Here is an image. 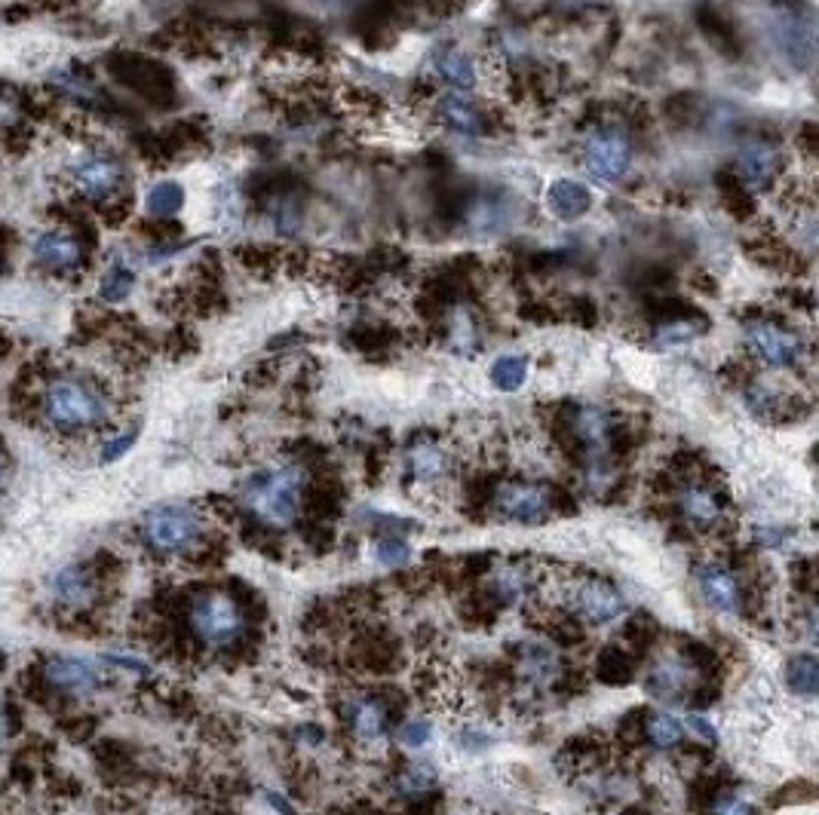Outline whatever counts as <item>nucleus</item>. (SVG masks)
<instances>
[{
	"instance_id": "nucleus-1",
	"label": "nucleus",
	"mask_w": 819,
	"mask_h": 815,
	"mask_svg": "<svg viewBox=\"0 0 819 815\" xmlns=\"http://www.w3.org/2000/svg\"><path fill=\"white\" fill-rule=\"evenodd\" d=\"M35 402L40 424L55 436H71V439L102 429L114 414L108 390H102L92 377L74 372L50 374L40 384Z\"/></svg>"
},
{
	"instance_id": "nucleus-2",
	"label": "nucleus",
	"mask_w": 819,
	"mask_h": 815,
	"mask_svg": "<svg viewBox=\"0 0 819 815\" xmlns=\"http://www.w3.org/2000/svg\"><path fill=\"white\" fill-rule=\"evenodd\" d=\"M301 493L305 469L283 463L273 469H261L243 485V506L264 525L289 527L301 512Z\"/></svg>"
},
{
	"instance_id": "nucleus-3",
	"label": "nucleus",
	"mask_w": 819,
	"mask_h": 815,
	"mask_svg": "<svg viewBox=\"0 0 819 815\" xmlns=\"http://www.w3.org/2000/svg\"><path fill=\"white\" fill-rule=\"evenodd\" d=\"M188 629L203 647H231L237 644L246 631V613L234 594L222 589H206L190 598Z\"/></svg>"
},
{
	"instance_id": "nucleus-4",
	"label": "nucleus",
	"mask_w": 819,
	"mask_h": 815,
	"mask_svg": "<svg viewBox=\"0 0 819 815\" xmlns=\"http://www.w3.org/2000/svg\"><path fill=\"white\" fill-rule=\"evenodd\" d=\"M206 522L188 503H160L141 518V537L157 555H185L203 540Z\"/></svg>"
},
{
	"instance_id": "nucleus-5",
	"label": "nucleus",
	"mask_w": 819,
	"mask_h": 815,
	"mask_svg": "<svg viewBox=\"0 0 819 815\" xmlns=\"http://www.w3.org/2000/svg\"><path fill=\"white\" fill-rule=\"evenodd\" d=\"M108 74L117 80L120 86H126L129 92L141 96L145 102L157 104V108H172L178 86H175V74H172L163 62H157L145 52L133 50H117L104 59Z\"/></svg>"
},
{
	"instance_id": "nucleus-6",
	"label": "nucleus",
	"mask_w": 819,
	"mask_h": 815,
	"mask_svg": "<svg viewBox=\"0 0 819 815\" xmlns=\"http://www.w3.org/2000/svg\"><path fill=\"white\" fill-rule=\"evenodd\" d=\"M69 172L71 185L77 187L86 200H96V203H108V200L120 197V187L126 178L123 166L108 153H80L71 163Z\"/></svg>"
},
{
	"instance_id": "nucleus-7",
	"label": "nucleus",
	"mask_w": 819,
	"mask_h": 815,
	"mask_svg": "<svg viewBox=\"0 0 819 815\" xmlns=\"http://www.w3.org/2000/svg\"><path fill=\"white\" fill-rule=\"evenodd\" d=\"M632 163L630 138L620 129H596L583 145V166L598 181H617L623 178Z\"/></svg>"
},
{
	"instance_id": "nucleus-8",
	"label": "nucleus",
	"mask_w": 819,
	"mask_h": 815,
	"mask_svg": "<svg viewBox=\"0 0 819 815\" xmlns=\"http://www.w3.org/2000/svg\"><path fill=\"white\" fill-rule=\"evenodd\" d=\"M746 343L755 356L770 368H795L804 359V340L780 323H752L746 328Z\"/></svg>"
},
{
	"instance_id": "nucleus-9",
	"label": "nucleus",
	"mask_w": 819,
	"mask_h": 815,
	"mask_svg": "<svg viewBox=\"0 0 819 815\" xmlns=\"http://www.w3.org/2000/svg\"><path fill=\"white\" fill-rule=\"evenodd\" d=\"M549 491L534 481H504L495 493V510L519 525H541L549 515Z\"/></svg>"
},
{
	"instance_id": "nucleus-10",
	"label": "nucleus",
	"mask_w": 819,
	"mask_h": 815,
	"mask_svg": "<svg viewBox=\"0 0 819 815\" xmlns=\"http://www.w3.org/2000/svg\"><path fill=\"white\" fill-rule=\"evenodd\" d=\"M571 607L581 613L586 623L593 626H608L623 616L626 601L617 586H611L608 579H581L571 592Z\"/></svg>"
},
{
	"instance_id": "nucleus-11",
	"label": "nucleus",
	"mask_w": 819,
	"mask_h": 815,
	"mask_svg": "<svg viewBox=\"0 0 819 815\" xmlns=\"http://www.w3.org/2000/svg\"><path fill=\"white\" fill-rule=\"evenodd\" d=\"M44 680L50 684L52 690H59V693L86 697V693H92V690L102 687V668L84 660V656L59 653V656H50L47 665H44Z\"/></svg>"
},
{
	"instance_id": "nucleus-12",
	"label": "nucleus",
	"mask_w": 819,
	"mask_h": 815,
	"mask_svg": "<svg viewBox=\"0 0 819 815\" xmlns=\"http://www.w3.org/2000/svg\"><path fill=\"white\" fill-rule=\"evenodd\" d=\"M32 255L40 267L55 273L77 271L86 261V242L74 230L65 227H50L44 234H37L32 242Z\"/></svg>"
},
{
	"instance_id": "nucleus-13",
	"label": "nucleus",
	"mask_w": 819,
	"mask_h": 815,
	"mask_svg": "<svg viewBox=\"0 0 819 815\" xmlns=\"http://www.w3.org/2000/svg\"><path fill=\"white\" fill-rule=\"evenodd\" d=\"M52 601L65 611H84L96 601V577L86 564H69L50 579Z\"/></svg>"
},
{
	"instance_id": "nucleus-14",
	"label": "nucleus",
	"mask_w": 819,
	"mask_h": 815,
	"mask_svg": "<svg viewBox=\"0 0 819 815\" xmlns=\"http://www.w3.org/2000/svg\"><path fill=\"white\" fill-rule=\"evenodd\" d=\"M697 586H700L703 601L716 613H740L743 592H740V582H736V577L728 567L703 564L700 570H697Z\"/></svg>"
},
{
	"instance_id": "nucleus-15",
	"label": "nucleus",
	"mask_w": 819,
	"mask_h": 815,
	"mask_svg": "<svg viewBox=\"0 0 819 815\" xmlns=\"http://www.w3.org/2000/svg\"><path fill=\"white\" fill-rule=\"evenodd\" d=\"M571 432L583 444L590 463L593 460H605L608 444H611V417H608V411H601L596 405L578 408V414L571 417Z\"/></svg>"
},
{
	"instance_id": "nucleus-16",
	"label": "nucleus",
	"mask_w": 819,
	"mask_h": 815,
	"mask_svg": "<svg viewBox=\"0 0 819 815\" xmlns=\"http://www.w3.org/2000/svg\"><path fill=\"white\" fill-rule=\"evenodd\" d=\"M697 25H700L706 40H709L721 55H728V59H740V55H743V37H740L736 22H731V16H724L718 7L703 3L700 10H697Z\"/></svg>"
},
{
	"instance_id": "nucleus-17",
	"label": "nucleus",
	"mask_w": 819,
	"mask_h": 815,
	"mask_svg": "<svg viewBox=\"0 0 819 815\" xmlns=\"http://www.w3.org/2000/svg\"><path fill=\"white\" fill-rule=\"evenodd\" d=\"M679 510L682 515L691 522V525H700V527H712L721 522V500H718V493L709 488V485H703V481H691V485H684L682 491H679Z\"/></svg>"
},
{
	"instance_id": "nucleus-18",
	"label": "nucleus",
	"mask_w": 819,
	"mask_h": 815,
	"mask_svg": "<svg viewBox=\"0 0 819 815\" xmlns=\"http://www.w3.org/2000/svg\"><path fill=\"white\" fill-rule=\"evenodd\" d=\"M546 205H549V212H553L556 218L574 222V218H581V215L590 212L593 193H590V187L581 185V181L559 178V181H553L549 190H546Z\"/></svg>"
},
{
	"instance_id": "nucleus-19",
	"label": "nucleus",
	"mask_w": 819,
	"mask_h": 815,
	"mask_svg": "<svg viewBox=\"0 0 819 815\" xmlns=\"http://www.w3.org/2000/svg\"><path fill=\"white\" fill-rule=\"evenodd\" d=\"M780 172V153L773 151L765 141H752L749 148L740 153V166L736 175L746 181V187H768Z\"/></svg>"
},
{
	"instance_id": "nucleus-20",
	"label": "nucleus",
	"mask_w": 819,
	"mask_h": 815,
	"mask_svg": "<svg viewBox=\"0 0 819 815\" xmlns=\"http://www.w3.org/2000/svg\"><path fill=\"white\" fill-rule=\"evenodd\" d=\"M430 68L436 77H443L445 84L455 89H470L476 86V65L467 52L455 50V47H443L430 55Z\"/></svg>"
},
{
	"instance_id": "nucleus-21",
	"label": "nucleus",
	"mask_w": 819,
	"mask_h": 815,
	"mask_svg": "<svg viewBox=\"0 0 819 815\" xmlns=\"http://www.w3.org/2000/svg\"><path fill=\"white\" fill-rule=\"evenodd\" d=\"M350 727H353V736L359 742H377L387 736V727H390V717H387V709L384 702H377L372 697L357 699L350 705Z\"/></svg>"
},
{
	"instance_id": "nucleus-22",
	"label": "nucleus",
	"mask_w": 819,
	"mask_h": 815,
	"mask_svg": "<svg viewBox=\"0 0 819 815\" xmlns=\"http://www.w3.org/2000/svg\"><path fill=\"white\" fill-rule=\"evenodd\" d=\"M436 117L443 120L445 126L467 133V136H485L488 133V120L482 111H476L470 102H463L461 96H445L436 104Z\"/></svg>"
},
{
	"instance_id": "nucleus-23",
	"label": "nucleus",
	"mask_w": 819,
	"mask_h": 815,
	"mask_svg": "<svg viewBox=\"0 0 819 815\" xmlns=\"http://www.w3.org/2000/svg\"><path fill=\"white\" fill-rule=\"evenodd\" d=\"M716 187L718 197H721V205L734 215L736 222H749L752 215H755V200H752L749 187L736 175L734 166L716 172Z\"/></svg>"
},
{
	"instance_id": "nucleus-24",
	"label": "nucleus",
	"mask_w": 819,
	"mask_h": 815,
	"mask_svg": "<svg viewBox=\"0 0 819 815\" xmlns=\"http://www.w3.org/2000/svg\"><path fill=\"white\" fill-rule=\"evenodd\" d=\"M406 463H409V473L414 481H436L448 473V454H445L443 444L436 442H414L406 454Z\"/></svg>"
},
{
	"instance_id": "nucleus-25",
	"label": "nucleus",
	"mask_w": 819,
	"mask_h": 815,
	"mask_svg": "<svg viewBox=\"0 0 819 815\" xmlns=\"http://www.w3.org/2000/svg\"><path fill=\"white\" fill-rule=\"evenodd\" d=\"M746 255L755 261V264H761V267H768V271H792V264H798V252L783 242V239H773V237H758L749 239L746 246Z\"/></svg>"
},
{
	"instance_id": "nucleus-26",
	"label": "nucleus",
	"mask_w": 819,
	"mask_h": 815,
	"mask_svg": "<svg viewBox=\"0 0 819 815\" xmlns=\"http://www.w3.org/2000/svg\"><path fill=\"white\" fill-rule=\"evenodd\" d=\"M785 684L795 697L814 699L819 690V663L810 653H798L795 660L785 665Z\"/></svg>"
},
{
	"instance_id": "nucleus-27",
	"label": "nucleus",
	"mask_w": 819,
	"mask_h": 815,
	"mask_svg": "<svg viewBox=\"0 0 819 815\" xmlns=\"http://www.w3.org/2000/svg\"><path fill=\"white\" fill-rule=\"evenodd\" d=\"M687 678H691V668L679 663V660H669V663H660L650 672L648 687L657 699H672L682 697V690L687 687Z\"/></svg>"
},
{
	"instance_id": "nucleus-28",
	"label": "nucleus",
	"mask_w": 819,
	"mask_h": 815,
	"mask_svg": "<svg viewBox=\"0 0 819 815\" xmlns=\"http://www.w3.org/2000/svg\"><path fill=\"white\" fill-rule=\"evenodd\" d=\"M182 205H185V190H182V185H175V181H157V185L148 190V200H145L148 215H151V218H160V222L178 215Z\"/></svg>"
},
{
	"instance_id": "nucleus-29",
	"label": "nucleus",
	"mask_w": 819,
	"mask_h": 815,
	"mask_svg": "<svg viewBox=\"0 0 819 815\" xmlns=\"http://www.w3.org/2000/svg\"><path fill=\"white\" fill-rule=\"evenodd\" d=\"M529 377V359L525 356H500L492 365V384L497 390L516 392Z\"/></svg>"
},
{
	"instance_id": "nucleus-30",
	"label": "nucleus",
	"mask_w": 819,
	"mask_h": 815,
	"mask_svg": "<svg viewBox=\"0 0 819 815\" xmlns=\"http://www.w3.org/2000/svg\"><path fill=\"white\" fill-rule=\"evenodd\" d=\"M648 739L654 748H675L684 739L682 717H675V714L669 712L650 714Z\"/></svg>"
},
{
	"instance_id": "nucleus-31",
	"label": "nucleus",
	"mask_w": 819,
	"mask_h": 815,
	"mask_svg": "<svg viewBox=\"0 0 819 815\" xmlns=\"http://www.w3.org/2000/svg\"><path fill=\"white\" fill-rule=\"evenodd\" d=\"M133 286H136V273L129 271L126 264H111L104 271L102 283H99V294H102V301H108V304H117V301H123L133 291Z\"/></svg>"
},
{
	"instance_id": "nucleus-32",
	"label": "nucleus",
	"mask_w": 819,
	"mask_h": 815,
	"mask_svg": "<svg viewBox=\"0 0 819 815\" xmlns=\"http://www.w3.org/2000/svg\"><path fill=\"white\" fill-rule=\"evenodd\" d=\"M433 781H436V769H433V766L411 764L399 773L396 791H399L402 798H421V794H427L430 788H433Z\"/></svg>"
},
{
	"instance_id": "nucleus-33",
	"label": "nucleus",
	"mask_w": 819,
	"mask_h": 815,
	"mask_svg": "<svg viewBox=\"0 0 819 815\" xmlns=\"http://www.w3.org/2000/svg\"><path fill=\"white\" fill-rule=\"evenodd\" d=\"M559 668V656L549 650L546 644H525V675L537 684H546V680L556 675Z\"/></svg>"
},
{
	"instance_id": "nucleus-34",
	"label": "nucleus",
	"mask_w": 819,
	"mask_h": 815,
	"mask_svg": "<svg viewBox=\"0 0 819 815\" xmlns=\"http://www.w3.org/2000/svg\"><path fill=\"white\" fill-rule=\"evenodd\" d=\"M372 555H375L377 564H384V567H402V564L411 559V549L402 537H377Z\"/></svg>"
},
{
	"instance_id": "nucleus-35",
	"label": "nucleus",
	"mask_w": 819,
	"mask_h": 815,
	"mask_svg": "<svg viewBox=\"0 0 819 815\" xmlns=\"http://www.w3.org/2000/svg\"><path fill=\"white\" fill-rule=\"evenodd\" d=\"M663 111L672 123L687 126V123H697V117H700V99L694 92H679V96L666 99Z\"/></svg>"
},
{
	"instance_id": "nucleus-36",
	"label": "nucleus",
	"mask_w": 819,
	"mask_h": 815,
	"mask_svg": "<svg viewBox=\"0 0 819 815\" xmlns=\"http://www.w3.org/2000/svg\"><path fill=\"white\" fill-rule=\"evenodd\" d=\"M495 589L500 598H522L525 589H529V570L525 567H504V570H497L495 577Z\"/></svg>"
},
{
	"instance_id": "nucleus-37",
	"label": "nucleus",
	"mask_w": 819,
	"mask_h": 815,
	"mask_svg": "<svg viewBox=\"0 0 819 815\" xmlns=\"http://www.w3.org/2000/svg\"><path fill=\"white\" fill-rule=\"evenodd\" d=\"M399 742L409 751H418V748H427L433 742V724L427 717H411L399 727Z\"/></svg>"
},
{
	"instance_id": "nucleus-38",
	"label": "nucleus",
	"mask_w": 819,
	"mask_h": 815,
	"mask_svg": "<svg viewBox=\"0 0 819 815\" xmlns=\"http://www.w3.org/2000/svg\"><path fill=\"white\" fill-rule=\"evenodd\" d=\"M237 258H239V264L252 273L256 271L264 273V271H273V267H280V255H276L273 249H261V246H246V249H239Z\"/></svg>"
},
{
	"instance_id": "nucleus-39",
	"label": "nucleus",
	"mask_w": 819,
	"mask_h": 815,
	"mask_svg": "<svg viewBox=\"0 0 819 815\" xmlns=\"http://www.w3.org/2000/svg\"><path fill=\"white\" fill-rule=\"evenodd\" d=\"M136 439H138V429H123V432H117V436L104 439L102 451H99V460H102V463H114V460L123 457V454L136 444Z\"/></svg>"
},
{
	"instance_id": "nucleus-40",
	"label": "nucleus",
	"mask_w": 819,
	"mask_h": 815,
	"mask_svg": "<svg viewBox=\"0 0 819 815\" xmlns=\"http://www.w3.org/2000/svg\"><path fill=\"white\" fill-rule=\"evenodd\" d=\"M372 271H390V273H399V271H406L402 264H409V255L402 252V249H396V246H381V249H375V255H372Z\"/></svg>"
},
{
	"instance_id": "nucleus-41",
	"label": "nucleus",
	"mask_w": 819,
	"mask_h": 815,
	"mask_svg": "<svg viewBox=\"0 0 819 815\" xmlns=\"http://www.w3.org/2000/svg\"><path fill=\"white\" fill-rule=\"evenodd\" d=\"M495 745V736L485 730H476V727H467V730L458 732V748L470 751V754H482L488 748Z\"/></svg>"
},
{
	"instance_id": "nucleus-42",
	"label": "nucleus",
	"mask_w": 819,
	"mask_h": 815,
	"mask_svg": "<svg viewBox=\"0 0 819 815\" xmlns=\"http://www.w3.org/2000/svg\"><path fill=\"white\" fill-rule=\"evenodd\" d=\"M684 724V732H691L694 739H700V742H706V745H712L718 739V732L716 727L703 717V714H687V720H682Z\"/></svg>"
},
{
	"instance_id": "nucleus-43",
	"label": "nucleus",
	"mask_w": 819,
	"mask_h": 815,
	"mask_svg": "<svg viewBox=\"0 0 819 815\" xmlns=\"http://www.w3.org/2000/svg\"><path fill=\"white\" fill-rule=\"evenodd\" d=\"M712 815H755L749 803L743 798H718L716 806H712Z\"/></svg>"
},
{
	"instance_id": "nucleus-44",
	"label": "nucleus",
	"mask_w": 819,
	"mask_h": 815,
	"mask_svg": "<svg viewBox=\"0 0 819 815\" xmlns=\"http://www.w3.org/2000/svg\"><path fill=\"white\" fill-rule=\"evenodd\" d=\"M427 3V10L433 16L448 18V16H458L463 7H467V0H424Z\"/></svg>"
},
{
	"instance_id": "nucleus-45",
	"label": "nucleus",
	"mask_w": 819,
	"mask_h": 815,
	"mask_svg": "<svg viewBox=\"0 0 819 815\" xmlns=\"http://www.w3.org/2000/svg\"><path fill=\"white\" fill-rule=\"evenodd\" d=\"M10 732H13V717H10V709H7V702L0 699V748L10 742Z\"/></svg>"
},
{
	"instance_id": "nucleus-46",
	"label": "nucleus",
	"mask_w": 819,
	"mask_h": 815,
	"mask_svg": "<svg viewBox=\"0 0 819 815\" xmlns=\"http://www.w3.org/2000/svg\"><path fill=\"white\" fill-rule=\"evenodd\" d=\"M817 141H819L817 126H814V123H804V126H802V151L814 153V151H817Z\"/></svg>"
},
{
	"instance_id": "nucleus-47",
	"label": "nucleus",
	"mask_w": 819,
	"mask_h": 815,
	"mask_svg": "<svg viewBox=\"0 0 819 815\" xmlns=\"http://www.w3.org/2000/svg\"><path fill=\"white\" fill-rule=\"evenodd\" d=\"M758 537H761V543L765 546H780L785 537H789V530H761Z\"/></svg>"
},
{
	"instance_id": "nucleus-48",
	"label": "nucleus",
	"mask_w": 819,
	"mask_h": 815,
	"mask_svg": "<svg viewBox=\"0 0 819 815\" xmlns=\"http://www.w3.org/2000/svg\"><path fill=\"white\" fill-rule=\"evenodd\" d=\"M268 803H271V806H273V810H276V813L295 815V810H291L289 803H286V800H283V798H276V794H268Z\"/></svg>"
},
{
	"instance_id": "nucleus-49",
	"label": "nucleus",
	"mask_w": 819,
	"mask_h": 815,
	"mask_svg": "<svg viewBox=\"0 0 819 815\" xmlns=\"http://www.w3.org/2000/svg\"><path fill=\"white\" fill-rule=\"evenodd\" d=\"M3 478H7V466H3V457H0V488H3Z\"/></svg>"
},
{
	"instance_id": "nucleus-50",
	"label": "nucleus",
	"mask_w": 819,
	"mask_h": 815,
	"mask_svg": "<svg viewBox=\"0 0 819 815\" xmlns=\"http://www.w3.org/2000/svg\"><path fill=\"white\" fill-rule=\"evenodd\" d=\"M332 3H342V0H332Z\"/></svg>"
}]
</instances>
